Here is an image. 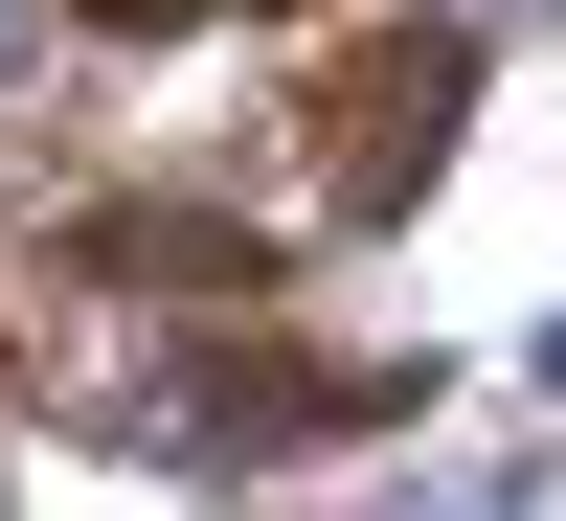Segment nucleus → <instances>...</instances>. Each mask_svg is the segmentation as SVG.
I'll return each mask as SVG.
<instances>
[{
    "label": "nucleus",
    "mask_w": 566,
    "mask_h": 521,
    "mask_svg": "<svg viewBox=\"0 0 566 521\" xmlns=\"http://www.w3.org/2000/svg\"><path fill=\"white\" fill-rule=\"evenodd\" d=\"M453 114H476V45H453V23H363L340 69L295 91V181H317L340 227H386L408 181H431V136H453Z\"/></svg>",
    "instance_id": "f257e3e1"
},
{
    "label": "nucleus",
    "mask_w": 566,
    "mask_h": 521,
    "mask_svg": "<svg viewBox=\"0 0 566 521\" xmlns=\"http://www.w3.org/2000/svg\"><path fill=\"white\" fill-rule=\"evenodd\" d=\"M69 272H159V295H250V227H205V205H91V227H69Z\"/></svg>",
    "instance_id": "f03ea898"
},
{
    "label": "nucleus",
    "mask_w": 566,
    "mask_h": 521,
    "mask_svg": "<svg viewBox=\"0 0 566 521\" xmlns=\"http://www.w3.org/2000/svg\"><path fill=\"white\" fill-rule=\"evenodd\" d=\"M69 23H114V45H159V23H272V0H69Z\"/></svg>",
    "instance_id": "7ed1b4c3"
}]
</instances>
